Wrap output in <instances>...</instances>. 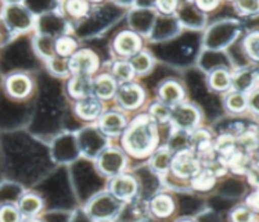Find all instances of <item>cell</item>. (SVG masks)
Listing matches in <instances>:
<instances>
[{"instance_id": "1", "label": "cell", "mask_w": 259, "mask_h": 222, "mask_svg": "<svg viewBox=\"0 0 259 222\" xmlns=\"http://www.w3.org/2000/svg\"><path fill=\"white\" fill-rule=\"evenodd\" d=\"M157 140L155 122L148 116H140L127 128L123 144L135 156H144L154 147Z\"/></svg>"}, {"instance_id": "2", "label": "cell", "mask_w": 259, "mask_h": 222, "mask_svg": "<svg viewBox=\"0 0 259 222\" xmlns=\"http://www.w3.org/2000/svg\"><path fill=\"white\" fill-rule=\"evenodd\" d=\"M3 21L13 33H22L33 27V16L21 3H9L3 9Z\"/></svg>"}, {"instance_id": "3", "label": "cell", "mask_w": 259, "mask_h": 222, "mask_svg": "<svg viewBox=\"0 0 259 222\" xmlns=\"http://www.w3.org/2000/svg\"><path fill=\"white\" fill-rule=\"evenodd\" d=\"M121 210V203L111 193H103L90 201L88 212L93 219H110L118 215Z\"/></svg>"}, {"instance_id": "4", "label": "cell", "mask_w": 259, "mask_h": 222, "mask_svg": "<svg viewBox=\"0 0 259 222\" xmlns=\"http://www.w3.org/2000/svg\"><path fill=\"white\" fill-rule=\"evenodd\" d=\"M99 68V57L89 49L78 50L68 58L69 74L92 77Z\"/></svg>"}, {"instance_id": "5", "label": "cell", "mask_w": 259, "mask_h": 222, "mask_svg": "<svg viewBox=\"0 0 259 222\" xmlns=\"http://www.w3.org/2000/svg\"><path fill=\"white\" fill-rule=\"evenodd\" d=\"M170 168L179 178H194L200 172V161L191 150H182L174 156Z\"/></svg>"}, {"instance_id": "6", "label": "cell", "mask_w": 259, "mask_h": 222, "mask_svg": "<svg viewBox=\"0 0 259 222\" xmlns=\"http://www.w3.org/2000/svg\"><path fill=\"white\" fill-rule=\"evenodd\" d=\"M116 103L125 110H135L144 101V92L142 86L133 82L121 84L115 93Z\"/></svg>"}, {"instance_id": "7", "label": "cell", "mask_w": 259, "mask_h": 222, "mask_svg": "<svg viewBox=\"0 0 259 222\" xmlns=\"http://www.w3.org/2000/svg\"><path fill=\"white\" fill-rule=\"evenodd\" d=\"M200 114L196 107L190 104H178L170 108V122L179 129H191L196 127Z\"/></svg>"}, {"instance_id": "8", "label": "cell", "mask_w": 259, "mask_h": 222, "mask_svg": "<svg viewBox=\"0 0 259 222\" xmlns=\"http://www.w3.org/2000/svg\"><path fill=\"white\" fill-rule=\"evenodd\" d=\"M142 49V39L136 32H121L114 41V50L118 56L132 57Z\"/></svg>"}, {"instance_id": "9", "label": "cell", "mask_w": 259, "mask_h": 222, "mask_svg": "<svg viewBox=\"0 0 259 222\" xmlns=\"http://www.w3.org/2000/svg\"><path fill=\"white\" fill-rule=\"evenodd\" d=\"M138 192V182L131 175H118L110 183V193L118 200H131Z\"/></svg>"}, {"instance_id": "10", "label": "cell", "mask_w": 259, "mask_h": 222, "mask_svg": "<svg viewBox=\"0 0 259 222\" xmlns=\"http://www.w3.org/2000/svg\"><path fill=\"white\" fill-rule=\"evenodd\" d=\"M31 78L24 74H13L6 80V90L13 99H25L32 92Z\"/></svg>"}, {"instance_id": "11", "label": "cell", "mask_w": 259, "mask_h": 222, "mask_svg": "<svg viewBox=\"0 0 259 222\" xmlns=\"http://www.w3.org/2000/svg\"><path fill=\"white\" fill-rule=\"evenodd\" d=\"M75 113L86 121L97 120L103 114V103L96 96L90 95L82 97L75 104Z\"/></svg>"}, {"instance_id": "12", "label": "cell", "mask_w": 259, "mask_h": 222, "mask_svg": "<svg viewBox=\"0 0 259 222\" xmlns=\"http://www.w3.org/2000/svg\"><path fill=\"white\" fill-rule=\"evenodd\" d=\"M118 85L111 74H101L93 78L92 95L100 100H110L116 93Z\"/></svg>"}, {"instance_id": "13", "label": "cell", "mask_w": 259, "mask_h": 222, "mask_svg": "<svg viewBox=\"0 0 259 222\" xmlns=\"http://www.w3.org/2000/svg\"><path fill=\"white\" fill-rule=\"evenodd\" d=\"M99 125L103 133L115 136L126 128V118L119 111H107L104 114H101Z\"/></svg>"}, {"instance_id": "14", "label": "cell", "mask_w": 259, "mask_h": 222, "mask_svg": "<svg viewBox=\"0 0 259 222\" xmlns=\"http://www.w3.org/2000/svg\"><path fill=\"white\" fill-rule=\"evenodd\" d=\"M123 164H125L123 154L115 149H108L99 157V168L107 175H116L118 172H121Z\"/></svg>"}, {"instance_id": "15", "label": "cell", "mask_w": 259, "mask_h": 222, "mask_svg": "<svg viewBox=\"0 0 259 222\" xmlns=\"http://www.w3.org/2000/svg\"><path fill=\"white\" fill-rule=\"evenodd\" d=\"M158 96L161 101L166 106H178L183 100V88L176 81H166L159 86Z\"/></svg>"}, {"instance_id": "16", "label": "cell", "mask_w": 259, "mask_h": 222, "mask_svg": "<svg viewBox=\"0 0 259 222\" xmlns=\"http://www.w3.org/2000/svg\"><path fill=\"white\" fill-rule=\"evenodd\" d=\"M232 88L236 92L248 95L256 86V72L249 69H241L236 75H232Z\"/></svg>"}, {"instance_id": "17", "label": "cell", "mask_w": 259, "mask_h": 222, "mask_svg": "<svg viewBox=\"0 0 259 222\" xmlns=\"http://www.w3.org/2000/svg\"><path fill=\"white\" fill-rule=\"evenodd\" d=\"M93 78L88 75H72L68 82V93L74 99L79 100L82 97L92 95Z\"/></svg>"}, {"instance_id": "18", "label": "cell", "mask_w": 259, "mask_h": 222, "mask_svg": "<svg viewBox=\"0 0 259 222\" xmlns=\"http://www.w3.org/2000/svg\"><path fill=\"white\" fill-rule=\"evenodd\" d=\"M148 207L142 203H129L119 210L115 222H142L146 218Z\"/></svg>"}, {"instance_id": "19", "label": "cell", "mask_w": 259, "mask_h": 222, "mask_svg": "<svg viewBox=\"0 0 259 222\" xmlns=\"http://www.w3.org/2000/svg\"><path fill=\"white\" fill-rule=\"evenodd\" d=\"M208 84L217 92H229L232 88V74L226 68H215L208 77Z\"/></svg>"}, {"instance_id": "20", "label": "cell", "mask_w": 259, "mask_h": 222, "mask_svg": "<svg viewBox=\"0 0 259 222\" xmlns=\"http://www.w3.org/2000/svg\"><path fill=\"white\" fill-rule=\"evenodd\" d=\"M150 210H151L154 215H157L159 218L169 217L175 210L174 201H172L169 196L166 195L155 196L153 200H151Z\"/></svg>"}, {"instance_id": "21", "label": "cell", "mask_w": 259, "mask_h": 222, "mask_svg": "<svg viewBox=\"0 0 259 222\" xmlns=\"http://www.w3.org/2000/svg\"><path fill=\"white\" fill-rule=\"evenodd\" d=\"M78 49V42L72 36L68 35H61L54 41V52L56 56L60 58H69Z\"/></svg>"}, {"instance_id": "22", "label": "cell", "mask_w": 259, "mask_h": 222, "mask_svg": "<svg viewBox=\"0 0 259 222\" xmlns=\"http://www.w3.org/2000/svg\"><path fill=\"white\" fill-rule=\"evenodd\" d=\"M42 207L43 201L40 200V197H37L36 195H32V193H28V195H24L20 199L18 210L25 217H33V215H36L37 212H40Z\"/></svg>"}, {"instance_id": "23", "label": "cell", "mask_w": 259, "mask_h": 222, "mask_svg": "<svg viewBox=\"0 0 259 222\" xmlns=\"http://www.w3.org/2000/svg\"><path fill=\"white\" fill-rule=\"evenodd\" d=\"M33 48H35V52H36L42 58L50 60V58L56 57L53 36L39 33V35L35 36V39H33Z\"/></svg>"}, {"instance_id": "24", "label": "cell", "mask_w": 259, "mask_h": 222, "mask_svg": "<svg viewBox=\"0 0 259 222\" xmlns=\"http://www.w3.org/2000/svg\"><path fill=\"white\" fill-rule=\"evenodd\" d=\"M111 72L114 80L119 81L121 84L132 82V80L135 78V71H133L131 63L123 61V60H119V61H115L112 64Z\"/></svg>"}, {"instance_id": "25", "label": "cell", "mask_w": 259, "mask_h": 222, "mask_svg": "<svg viewBox=\"0 0 259 222\" xmlns=\"http://www.w3.org/2000/svg\"><path fill=\"white\" fill-rule=\"evenodd\" d=\"M131 65H132L135 75L147 74L150 69L153 68V57L147 52H139L131 57Z\"/></svg>"}, {"instance_id": "26", "label": "cell", "mask_w": 259, "mask_h": 222, "mask_svg": "<svg viewBox=\"0 0 259 222\" xmlns=\"http://www.w3.org/2000/svg\"><path fill=\"white\" fill-rule=\"evenodd\" d=\"M225 106L229 111L240 114L247 110V95L240 93V92H228V95L225 97Z\"/></svg>"}, {"instance_id": "27", "label": "cell", "mask_w": 259, "mask_h": 222, "mask_svg": "<svg viewBox=\"0 0 259 222\" xmlns=\"http://www.w3.org/2000/svg\"><path fill=\"white\" fill-rule=\"evenodd\" d=\"M172 152L168 150V149H159L157 153L154 154L153 157V168L157 171V172H166L168 169L170 168V164H172Z\"/></svg>"}, {"instance_id": "28", "label": "cell", "mask_w": 259, "mask_h": 222, "mask_svg": "<svg viewBox=\"0 0 259 222\" xmlns=\"http://www.w3.org/2000/svg\"><path fill=\"white\" fill-rule=\"evenodd\" d=\"M150 118L155 124H165L170 121V108L162 101H155L150 106Z\"/></svg>"}, {"instance_id": "29", "label": "cell", "mask_w": 259, "mask_h": 222, "mask_svg": "<svg viewBox=\"0 0 259 222\" xmlns=\"http://www.w3.org/2000/svg\"><path fill=\"white\" fill-rule=\"evenodd\" d=\"M191 185L197 191H209L212 186L215 185V175L212 174L211 171H202L193 178Z\"/></svg>"}, {"instance_id": "30", "label": "cell", "mask_w": 259, "mask_h": 222, "mask_svg": "<svg viewBox=\"0 0 259 222\" xmlns=\"http://www.w3.org/2000/svg\"><path fill=\"white\" fill-rule=\"evenodd\" d=\"M48 69L53 75L57 77H68L69 69H68V60L60 57H53L48 60Z\"/></svg>"}, {"instance_id": "31", "label": "cell", "mask_w": 259, "mask_h": 222, "mask_svg": "<svg viewBox=\"0 0 259 222\" xmlns=\"http://www.w3.org/2000/svg\"><path fill=\"white\" fill-rule=\"evenodd\" d=\"M258 42L259 38L256 31L248 33V36L244 41V50H245L247 56L254 61H258Z\"/></svg>"}, {"instance_id": "32", "label": "cell", "mask_w": 259, "mask_h": 222, "mask_svg": "<svg viewBox=\"0 0 259 222\" xmlns=\"http://www.w3.org/2000/svg\"><path fill=\"white\" fill-rule=\"evenodd\" d=\"M21 212L18 207L5 204L0 207V222H21Z\"/></svg>"}, {"instance_id": "33", "label": "cell", "mask_w": 259, "mask_h": 222, "mask_svg": "<svg viewBox=\"0 0 259 222\" xmlns=\"http://www.w3.org/2000/svg\"><path fill=\"white\" fill-rule=\"evenodd\" d=\"M65 11L69 16L74 18H80L85 17L89 11V5L86 2H80V0H75V2H68L65 5Z\"/></svg>"}, {"instance_id": "34", "label": "cell", "mask_w": 259, "mask_h": 222, "mask_svg": "<svg viewBox=\"0 0 259 222\" xmlns=\"http://www.w3.org/2000/svg\"><path fill=\"white\" fill-rule=\"evenodd\" d=\"M234 7L243 16H255L258 13L259 3L258 2H236Z\"/></svg>"}, {"instance_id": "35", "label": "cell", "mask_w": 259, "mask_h": 222, "mask_svg": "<svg viewBox=\"0 0 259 222\" xmlns=\"http://www.w3.org/2000/svg\"><path fill=\"white\" fill-rule=\"evenodd\" d=\"M233 222H254L255 215L254 211L251 208L240 207L237 210H234L232 214Z\"/></svg>"}, {"instance_id": "36", "label": "cell", "mask_w": 259, "mask_h": 222, "mask_svg": "<svg viewBox=\"0 0 259 222\" xmlns=\"http://www.w3.org/2000/svg\"><path fill=\"white\" fill-rule=\"evenodd\" d=\"M155 7H157V10L161 11L162 14H172L176 11V9L179 7V5L176 3V2H158V3H155Z\"/></svg>"}, {"instance_id": "37", "label": "cell", "mask_w": 259, "mask_h": 222, "mask_svg": "<svg viewBox=\"0 0 259 222\" xmlns=\"http://www.w3.org/2000/svg\"><path fill=\"white\" fill-rule=\"evenodd\" d=\"M218 2H197L196 6L198 7V10L200 11H212V10H215L218 7Z\"/></svg>"}, {"instance_id": "38", "label": "cell", "mask_w": 259, "mask_h": 222, "mask_svg": "<svg viewBox=\"0 0 259 222\" xmlns=\"http://www.w3.org/2000/svg\"><path fill=\"white\" fill-rule=\"evenodd\" d=\"M21 222H42V221H39V219H36V218H33V217H27V219H24V221Z\"/></svg>"}, {"instance_id": "39", "label": "cell", "mask_w": 259, "mask_h": 222, "mask_svg": "<svg viewBox=\"0 0 259 222\" xmlns=\"http://www.w3.org/2000/svg\"><path fill=\"white\" fill-rule=\"evenodd\" d=\"M179 222H194V221H191V219H182V221Z\"/></svg>"}, {"instance_id": "40", "label": "cell", "mask_w": 259, "mask_h": 222, "mask_svg": "<svg viewBox=\"0 0 259 222\" xmlns=\"http://www.w3.org/2000/svg\"><path fill=\"white\" fill-rule=\"evenodd\" d=\"M254 222H256V221H254Z\"/></svg>"}]
</instances>
